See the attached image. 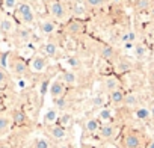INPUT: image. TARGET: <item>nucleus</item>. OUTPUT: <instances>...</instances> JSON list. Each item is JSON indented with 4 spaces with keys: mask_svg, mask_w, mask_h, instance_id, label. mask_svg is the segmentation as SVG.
<instances>
[{
    "mask_svg": "<svg viewBox=\"0 0 154 148\" xmlns=\"http://www.w3.org/2000/svg\"><path fill=\"white\" fill-rule=\"evenodd\" d=\"M131 68V63L128 62V60H125V59H118V62H116V71L118 72H125V71H128Z\"/></svg>",
    "mask_w": 154,
    "mask_h": 148,
    "instance_id": "27",
    "label": "nucleus"
},
{
    "mask_svg": "<svg viewBox=\"0 0 154 148\" xmlns=\"http://www.w3.org/2000/svg\"><path fill=\"white\" fill-rule=\"evenodd\" d=\"M133 2H134V0H133Z\"/></svg>",
    "mask_w": 154,
    "mask_h": 148,
    "instance_id": "44",
    "label": "nucleus"
},
{
    "mask_svg": "<svg viewBox=\"0 0 154 148\" xmlns=\"http://www.w3.org/2000/svg\"><path fill=\"white\" fill-rule=\"evenodd\" d=\"M72 121H74V118H72L71 113H62V115L57 118V124L62 125V127H65V128H68V127L72 124Z\"/></svg>",
    "mask_w": 154,
    "mask_h": 148,
    "instance_id": "25",
    "label": "nucleus"
},
{
    "mask_svg": "<svg viewBox=\"0 0 154 148\" xmlns=\"http://www.w3.org/2000/svg\"><path fill=\"white\" fill-rule=\"evenodd\" d=\"M146 148H154V140H151V142L146 145Z\"/></svg>",
    "mask_w": 154,
    "mask_h": 148,
    "instance_id": "40",
    "label": "nucleus"
},
{
    "mask_svg": "<svg viewBox=\"0 0 154 148\" xmlns=\"http://www.w3.org/2000/svg\"><path fill=\"white\" fill-rule=\"evenodd\" d=\"M48 14L53 17L56 21H62L66 18V6L63 5L62 0H51L50 3H47Z\"/></svg>",
    "mask_w": 154,
    "mask_h": 148,
    "instance_id": "4",
    "label": "nucleus"
},
{
    "mask_svg": "<svg viewBox=\"0 0 154 148\" xmlns=\"http://www.w3.org/2000/svg\"><path fill=\"white\" fill-rule=\"evenodd\" d=\"M11 124H12V119H11V116H8V115H3V113H0V137H2V136H5V134L9 131V128H11Z\"/></svg>",
    "mask_w": 154,
    "mask_h": 148,
    "instance_id": "20",
    "label": "nucleus"
},
{
    "mask_svg": "<svg viewBox=\"0 0 154 148\" xmlns=\"http://www.w3.org/2000/svg\"><path fill=\"white\" fill-rule=\"evenodd\" d=\"M15 15H17V18H18L23 24H26V26H32V24L35 23V20H36L35 11H33V8H32L27 2H20V3H18V6H17V9H15Z\"/></svg>",
    "mask_w": 154,
    "mask_h": 148,
    "instance_id": "3",
    "label": "nucleus"
},
{
    "mask_svg": "<svg viewBox=\"0 0 154 148\" xmlns=\"http://www.w3.org/2000/svg\"><path fill=\"white\" fill-rule=\"evenodd\" d=\"M15 30H17V26H15L14 18H11L9 15H3L0 18V32L3 35H12L15 33Z\"/></svg>",
    "mask_w": 154,
    "mask_h": 148,
    "instance_id": "9",
    "label": "nucleus"
},
{
    "mask_svg": "<svg viewBox=\"0 0 154 148\" xmlns=\"http://www.w3.org/2000/svg\"><path fill=\"white\" fill-rule=\"evenodd\" d=\"M136 116H137L139 119H142V121H146V119L151 118V112H149V109H146V107H137V109H136Z\"/></svg>",
    "mask_w": 154,
    "mask_h": 148,
    "instance_id": "28",
    "label": "nucleus"
},
{
    "mask_svg": "<svg viewBox=\"0 0 154 148\" xmlns=\"http://www.w3.org/2000/svg\"><path fill=\"white\" fill-rule=\"evenodd\" d=\"M98 53L104 60H116V50L109 44H101L98 47Z\"/></svg>",
    "mask_w": 154,
    "mask_h": 148,
    "instance_id": "12",
    "label": "nucleus"
},
{
    "mask_svg": "<svg viewBox=\"0 0 154 148\" xmlns=\"http://www.w3.org/2000/svg\"><path fill=\"white\" fill-rule=\"evenodd\" d=\"M39 51H41V54L45 56V57H57V54H59V47H57V44L48 41V42H44V44L41 45Z\"/></svg>",
    "mask_w": 154,
    "mask_h": 148,
    "instance_id": "11",
    "label": "nucleus"
},
{
    "mask_svg": "<svg viewBox=\"0 0 154 148\" xmlns=\"http://www.w3.org/2000/svg\"><path fill=\"white\" fill-rule=\"evenodd\" d=\"M42 2H44V3L47 5V3H50V2H51V0H42Z\"/></svg>",
    "mask_w": 154,
    "mask_h": 148,
    "instance_id": "41",
    "label": "nucleus"
},
{
    "mask_svg": "<svg viewBox=\"0 0 154 148\" xmlns=\"http://www.w3.org/2000/svg\"><path fill=\"white\" fill-rule=\"evenodd\" d=\"M85 3L91 9H98V8L106 5V0H85Z\"/></svg>",
    "mask_w": 154,
    "mask_h": 148,
    "instance_id": "30",
    "label": "nucleus"
},
{
    "mask_svg": "<svg viewBox=\"0 0 154 148\" xmlns=\"http://www.w3.org/2000/svg\"><path fill=\"white\" fill-rule=\"evenodd\" d=\"M86 3L82 2V0H74L71 3V12L77 17V18H82L86 15Z\"/></svg>",
    "mask_w": 154,
    "mask_h": 148,
    "instance_id": "16",
    "label": "nucleus"
},
{
    "mask_svg": "<svg viewBox=\"0 0 154 148\" xmlns=\"http://www.w3.org/2000/svg\"><path fill=\"white\" fill-rule=\"evenodd\" d=\"M140 103V95L137 92H130V94H125V98H124V106L127 107H136L139 106Z\"/></svg>",
    "mask_w": 154,
    "mask_h": 148,
    "instance_id": "21",
    "label": "nucleus"
},
{
    "mask_svg": "<svg viewBox=\"0 0 154 148\" xmlns=\"http://www.w3.org/2000/svg\"><path fill=\"white\" fill-rule=\"evenodd\" d=\"M134 54H136L139 59L145 57V56H146V47H145L143 44H136V45H134Z\"/></svg>",
    "mask_w": 154,
    "mask_h": 148,
    "instance_id": "31",
    "label": "nucleus"
},
{
    "mask_svg": "<svg viewBox=\"0 0 154 148\" xmlns=\"http://www.w3.org/2000/svg\"><path fill=\"white\" fill-rule=\"evenodd\" d=\"M8 85V74L0 68V89H3Z\"/></svg>",
    "mask_w": 154,
    "mask_h": 148,
    "instance_id": "35",
    "label": "nucleus"
},
{
    "mask_svg": "<svg viewBox=\"0 0 154 148\" xmlns=\"http://www.w3.org/2000/svg\"><path fill=\"white\" fill-rule=\"evenodd\" d=\"M14 35H15L17 41H18V42H21V44L29 42V41H30V38H32V33H30V30H27V29H17Z\"/></svg>",
    "mask_w": 154,
    "mask_h": 148,
    "instance_id": "23",
    "label": "nucleus"
},
{
    "mask_svg": "<svg viewBox=\"0 0 154 148\" xmlns=\"http://www.w3.org/2000/svg\"><path fill=\"white\" fill-rule=\"evenodd\" d=\"M48 66V57L42 56V54H35L32 56L30 62H29V69L30 72H42L45 71V68Z\"/></svg>",
    "mask_w": 154,
    "mask_h": 148,
    "instance_id": "5",
    "label": "nucleus"
},
{
    "mask_svg": "<svg viewBox=\"0 0 154 148\" xmlns=\"http://www.w3.org/2000/svg\"><path fill=\"white\" fill-rule=\"evenodd\" d=\"M50 95L53 97V100H56V98H60V97H63L65 95V91H66V85L62 82V79H56V80H53L51 82V85H50Z\"/></svg>",
    "mask_w": 154,
    "mask_h": 148,
    "instance_id": "10",
    "label": "nucleus"
},
{
    "mask_svg": "<svg viewBox=\"0 0 154 148\" xmlns=\"http://www.w3.org/2000/svg\"><path fill=\"white\" fill-rule=\"evenodd\" d=\"M134 39H136V33L133 32V30H128V32H125L122 36H121V41L125 44V42H134Z\"/></svg>",
    "mask_w": 154,
    "mask_h": 148,
    "instance_id": "34",
    "label": "nucleus"
},
{
    "mask_svg": "<svg viewBox=\"0 0 154 148\" xmlns=\"http://www.w3.org/2000/svg\"><path fill=\"white\" fill-rule=\"evenodd\" d=\"M100 127H101V122H100L98 118H89V119L85 122V130H86V133H89V134L98 133V131H100Z\"/></svg>",
    "mask_w": 154,
    "mask_h": 148,
    "instance_id": "18",
    "label": "nucleus"
},
{
    "mask_svg": "<svg viewBox=\"0 0 154 148\" xmlns=\"http://www.w3.org/2000/svg\"><path fill=\"white\" fill-rule=\"evenodd\" d=\"M119 145H121V148H143L145 146V134L139 130L130 128L121 136Z\"/></svg>",
    "mask_w": 154,
    "mask_h": 148,
    "instance_id": "1",
    "label": "nucleus"
},
{
    "mask_svg": "<svg viewBox=\"0 0 154 148\" xmlns=\"http://www.w3.org/2000/svg\"><path fill=\"white\" fill-rule=\"evenodd\" d=\"M104 103H106V98L103 97V95H95L92 100H91V104H92V107H103L104 106Z\"/></svg>",
    "mask_w": 154,
    "mask_h": 148,
    "instance_id": "32",
    "label": "nucleus"
},
{
    "mask_svg": "<svg viewBox=\"0 0 154 148\" xmlns=\"http://www.w3.org/2000/svg\"><path fill=\"white\" fill-rule=\"evenodd\" d=\"M116 133H118V130H116V125H115V124H112V122H104V124H101V127H100L98 136H100V139L109 142V140H113V139L116 137Z\"/></svg>",
    "mask_w": 154,
    "mask_h": 148,
    "instance_id": "7",
    "label": "nucleus"
},
{
    "mask_svg": "<svg viewBox=\"0 0 154 148\" xmlns=\"http://www.w3.org/2000/svg\"><path fill=\"white\" fill-rule=\"evenodd\" d=\"M98 119H101V121H104V122H110V119H112V112H110L109 109H101L100 113H98Z\"/></svg>",
    "mask_w": 154,
    "mask_h": 148,
    "instance_id": "33",
    "label": "nucleus"
},
{
    "mask_svg": "<svg viewBox=\"0 0 154 148\" xmlns=\"http://www.w3.org/2000/svg\"><path fill=\"white\" fill-rule=\"evenodd\" d=\"M32 146H33V148H53V146H51V142H50L47 137H42V136L35 137L33 142H32Z\"/></svg>",
    "mask_w": 154,
    "mask_h": 148,
    "instance_id": "24",
    "label": "nucleus"
},
{
    "mask_svg": "<svg viewBox=\"0 0 154 148\" xmlns=\"http://www.w3.org/2000/svg\"><path fill=\"white\" fill-rule=\"evenodd\" d=\"M65 32L68 35H72V36L82 35L85 32V23L80 18H72L65 24Z\"/></svg>",
    "mask_w": 154,
    "mask_h": 148,
    "instance_id": "6",
    "label": "nucleus"
},
{
    "mask_svg": "<svg viewBox=\"0 0 154 148\" xmlns=\"http://www.w3.org/2000/svg\"><path fill=\"white\" fill-rule=\"evenodd\" d=\"M18 0H3V9L6 11V12H12V11H15L17 9V6H18Z\"/></svg>",
    "mask_w": 154,
    "mask_h": 148,
    "instance_id": "29",
    "label": "nucleus"
},
{
    "mask_svg": "<svg viewBox=\"0 0 154 148\" xmlns=\"http://www.w3.org/2000/svg\"><path fill=\"white\" fill-rule=\"evenodd\" d=\"M27 148H33V146H32V145H30V146H27Z\"/></svg>",
    "mask_w": 154,
    "mask_h": 148,
    "instance_id": "43",
    "label": "nucleus"
},
{
    "mask_svg": "<svg viewBox=\"0 0 154 148\" xmlns=\"http://www.w3.org/2000/svg\"><path fill=\"white\" fill-rule=\"evenodd\" d=\"M56 29H57V26H56V23L53 20L45 18V20H41L39 21V30L44 35H51V33L56 32Z\"/></svg>",
    "mask_w": 154,
    "mask_h": 148,
    "instance_id": "17",
    "label": "nucleus"
},
{
    "mask_svg": "<svg viewBox=\"0 0 154 148\" xmlns=\"http://www.w3.org/2000/svg\"><path fill=\"white\" fill-rule=\"evenodd\" d=\"M0 148H11V145H8L5 142H0Z\"/></svg>",
    "mask_w": 154,
    "mask_h": 148,
    "instance_id": "38",
    "label": "nucleus"
},
{
    "mask_svg": "<svg viewBox=\"0 0 154 148\" xmlns=\"http://www.w3.org/2000/svg\"><path fill=\"white\" fill-rule=\"evenodd\" d=\"M149 112H151V118H154V103L151 104V107H149Z\"/></svg>",
    "mask_w": 154,
    "mask_h": 148,
    "instance_id": "39",
    "label": "nucleus"
},
{
    "mask_svg": "<svg viewBox=\"0 0 154 148\" xmlns=\"http://www.w3.org/2000/svg\"><path fill=\"white\" fill-rule=\"evenodd\" d=\"M47 133L50 134V137L53 140H57V142L66 139V128L62 127V125H59L57 122L56 124H51V125H47Z\"/></svg>",
    "mask_w": 154,
    "mask_h": 148,
    "instance_id": "8",
    "label": "nucleus"
},
{
    "mask_svg": "<svg viewBox=\"0 0 154 148\" xmlns=\"http://www.w3.org/2000/svg\"><path fill=\"white\" fill-rule=\"evenodd\" d=\"M66 62H68V65L71 66V68H77V66H80V60L79 59H77V57H68L66 59Z\"/></svg>",
    "mask_w": 154,
    "mask_h": 148,
    "instance_id": "36",
    "label": "nucleus"
},
{
    "mask_svg": "<svg viewBox=\"0 0 154 148\" xmlns=\"http://www.w3.org/2000/svg\"><path fill=\"white\" fill-rule=\"evenodd\" d=\"M8 66L11 69V72L17 77H24L30 72L29 69V63L21 57V56H17V54H11L9 56V60H8Z\"/></svg>",
    "mask_w": 154,
    "mask_h": 148,
    "instance_id": "2",
    "label": "nucleus"
},
{
    "mask_svg": "<svg viewBox=\"0 0 154 148\" xmlns=\"http://www.w3.org/2000/svg\"><path fill=\"white\" fill-rule=\"evenodd\" d=\"M62 82L66 85V86H75L77 85V74L72 71V69H66L62 72Z\"/></svg>",
    "mask_w": 154,
    "mask_h": 148,
    "instance_id": "19",
    "label": "nucleus"
},
{
    "mask_svg": "<svg viewBox=\"0 0 154 148\" xmlns=\"http://www.w3.org/2000/svg\"><path fill=\"white\" fill-rule=\"evenodd\" d=\"M11 119H12V122H14L15 125H18V127H24V125L29 124V118H27V115H26L23 110H20V109H15V110L12 112Z\"/></svg>",
    "mask_w": 154,
    "mask_h": 148,
    "instance_id": "15",
    "label": "nucleus"
},
{
    "mask_svg": "<svg viewBox=\"0 0 154 148\" xmlns=\"http://www.w3.org/2000/svg\"><path fill=\"white\" fill-rule=\"evenodd\" d=\"M113 2H115V3H116V2H118V3H121V0H113Z\"/></svg>",
    "mask_w": 154,
    "mask_h": 148,
    "instance_id": "42",
    "label": "nucleus"
},
{
    "mask_svg": "<svg viewBox=\"0 0 154 148\" xmlns=\"http://www.w3.org/2000/svg\"><path fill=\"white\" fill-rule=\"evenodd\" d=\"M119 79L116 77V76H106L104 79H103V89L106 91V92H112V91H115V89H118L119 88Z\"/></svg>",
    "mask_w": 154,
    "mask_h": 148,
    "instance_id": "14",
    "label": "nucleus"
},
{
    "mask_svg": "<svg viewBox=\"0 0 154 148\" xmlns=\"http://www.w3.org/2000/svg\"><path fill=\"white\" fill-rule=\"evenodd\" d=\"M57 118H59L57 109H48V110L44 113L42 121H44L45 125H51V124H56V122H57Z\"/></svg>",
    "mask_w": 154,
    "mask_h": 148,
    "instance_id": "22",
    "label": "nucleus"
},
{
    "mask_svg": "<svg viewBox=\"0 0 154 148\" xmlns=\"http://www.w3.org/2000/svg\"><path fill=\"white\" fill-rule=\"evenodd\" d=\"M133 5L136 11H146L151 5V0H134Z\"/></svg>",
    "mask_w": 154,
    "mask_h": 148,
    "instance_id": "26",
    "label": "nucleus"
},
{
    "mask_svg": "<svg viewBox=\"0 0 154 148\" xmlns=\"http://www.w3.org/2000/svg\"><path fill=\"white\" fill-rule=\"evenodd\" d=\"M148 82L151 85H154V66H151L149 71H148Z\"/></svg>",
    "mask_w": 154,
    "mask_h": 148,
    "instance_id": "37",
    "label": "nucleus"
},
{
    "mask_svg": "<svg viewBox=\"0 0 154 148\" xmlns=\"http://www.w3.org/2000/svg\"><path fill=\"white\" fill-rule=\"evenodd\" d=\"M124 98H125V94H124V91H122L121 88H118V89L109 92V101H110L112 106H115V107L122 106V104H124Z\"/></svg>",
    "mask_w": 154,
    "mask_h": 148,
    "instance_id": "13",
    "label": "nucleus"
}]
</instances>
